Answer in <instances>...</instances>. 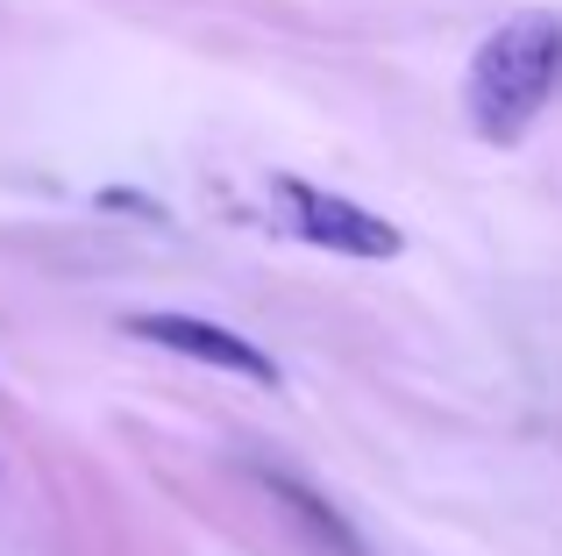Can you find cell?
Listing matches in <instances>:
<instances>
[{
    "label": "cell",
    "mask_w": 562,
    "mask_h": 556,
    "mask_svg": "<svg viewBox=\"0 0 562 556\" xmlns=\"http://www.w3.org/2000/svg\"><path fill=\"white\" fill-rule=\"evenodd\" d=\"M562 86V14H513L498 36H484V51L470 57V122L477 136L513 143L527 136L541 108L555 100Z\"/></svg>",
    "instance_id": "cell-1"
},
{
    "label": "cell",
    "mask_w": 562,
    "mask_h": 556,
    "mask_svg": "<svg viewBox=\"0 0 562 556\" xmlns=\"http://www.w3.org/2000/svg\"><path fill=\"white\" fill-rule=\"evenodd\" d=\"M271 193L285 200V214H292V229H300L314 251H335V257H398L406 251V236H398L392 222H378L371 208H357V200H342V193H328V186H314V179H271Z\"/></svg>",
    "instance_id": "cell-2"
},
{
    "label": "cell",
    "mask_w": 562,
    "mask_h": 556,
    "mask_svg": "<svg viewBox=\"0 0 562 556\" xmlns=\"http://www.w3.org/2000/svg\"><path fill=\"white\" fill-rule=\"evenodd\" d=\"M128 335L171 349V357H192V364H214V371H235V378H249V386H278V364L263 357L249 335L221 329V321H200V314H136V321H128Z\"/></svg>",
    "instance_id": "cell-3"
},
{
    "label": "cell",
    "mask_w": 562,
    "mask_h": 556,
    "mask_svg": "<svg viewBox=\"0 0 562 556\" xmlns=\"http://www.w3.org/2000/svg\"><path fill=\"white\" fill-rule=\"evenodd\" d=\"M263 492H271V500L285 507V514H300V521H306V535H314V543H328L335 556H363L357 529H349V521L335 514V507L321 500L314 486H300V478H285V471H263Z\"/></svg>",
    "instance_id": "cell-4"
}]
</instances>
